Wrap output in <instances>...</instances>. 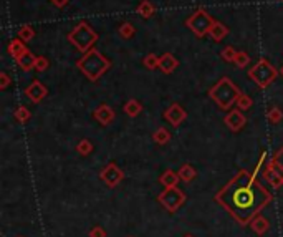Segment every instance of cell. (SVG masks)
I'll return each instance as SVG.
<instances>
[{
  "mask_svg": "<svg viewBox=\"0 0 283 237\" xmlns=\"http://www.w3.org/2000/svg\"><path fill=\"white\" fill-rule=\"evenodd\" d=\"M215 197L232 212L234 217H239V211L252 209L255 214L263 204L270 201L268 191L263 189L248 171H240Z\"/></svg>",
  "mask_w": 283,
  "mask_h": 237,
  "instance_id": "1",
  "label": "cell"
},
{
  "mask_svg": "<svg viewBox=\"0 0 283 237\" xmlns=\"http://www.w3.org/2000/svg\"><path fill=\"white\" fill-rule=\"evenodd\" d=\"M77 66L89 82H98L111 68V60L106 58L100 50L91 48L83 53L81 58L77 61Z\"/></svg>",
  "mask_w": 283,
  "mask_h": 237,
  "instance_id": "2",
  "label": "cell"
},
{
  "mask_svg": "<svg viewBox=\"0 0 283 237\" xmlns=\"http://www.w3.org/2000/svg\"><path fill=\"white\" fill-rule=\"evenodd\" d=\"M209 96L212 101L217 103L220 110H230L240 96V90L232 80L224 77L209 90Z\"/></svg>",
  "mask_w": 283,
  "mask_h": 237,
  "instance_id": "3",
  "label": "cell"
},
{
  "mask_svg": "<svg viewBox=\"0 0 283 237\" xmlns=\"http://www.w3.org/2000/svg\"><path fill=\"white\" fill-rule=\"evenodd\" d=\"M98 39H100V37H98L96 30L84 20L77 23V25L73 27V30L68 33V40L72 42L81 53H86L88 50H91L93 45L98 42Z\"/></svg>",
  "mask_w": 283,
  "mask_h": 237,
  "instance_id": "4",
  "label": "cell"
},
{
  "mask_svg": "<svg viewBox=\"0 0 283 237\" xmlns=\"http://www.w3.org/2000/svg\"><path fill=\"white\" fill-rule=\"evenodd\" d=\"M278 73L280 72H278L270 61L265 58H260L248 70V78L252 80L253 83H257L260 88H268L277 80Z\"/></svg>",
  "mask_w": 283,
  "mask_h": 237,
  "instance_id": "5",
  "label": "cell"
},
{
  "mask_svg": "<svg viewBox=\"0 0 283 237\" xmlns=\"http://www.w3.org/2000/svg\"><path fill=\"white\" fill-rule=\"evenodd\" d=\"M214 22L215 20L210 17V13H207V10H204V8H197V10L186 20V25L191 28L199 39H204L205 35H209Z\"/></svg>",
  "mask_w": 283,
  "mask_h": 237,
  "instance_id": "6",
  "label": "cell"
},
{
  "mask_svg": "<svg viewBox=\"0 0 283 237\" xmlns=\"http://www.w3.org/2000/svg\"><path fill=\"white\" fill-rule=\"evenodd\" d=\"M158 201L166 207L169 212H176L184 202H186V194H184L177 186L166 188L164 191L158 196Z\"/></svg>",
  "mask_w": 283,
  "mask_h": 237,
  "instance_id": "7",
  "label": "cell"
},
{
  "mask_svg": "<svg viewBox=\"0 0 283 237\" xmlns=\"http://www.w3.org/2000/svg\"><path fill=\"white\" fill-rule=\"evenodd\" d=\"M100 179L106 184L108 188H116L118 184L124 179V173H122L121 168H118L115 163H110L100 173Z\"/></svg>",
  "mask_w": 283,
  "mask_h": 237,
  "instance_id": "8",
  "label": "cell"
},
{
  "mask_svg": "<svg viewBox=\"0 0 283 237\" xmlns=\"http://www.w3.org/2000/svg\"><path fill=\"white\" fill-rule=\"evenodd\" d=\"M186 118H187V111L184 110L179 103H172V105L164 111V120L167 123H171L174 128L181 126L182 123L186 121Z\"/></svg>",
  "mask_w": 283,
  "mask_h": 237,
  "instance_id": "9",
  "label": "cell"
},
{
  "mask_svg": "<svg viewBox=\"0 0 283 237\" xmlns=\"http://www.w3.org/2000/svg\"><path fill=\"white\" fill-rule=\"evenodd\" d=\"M224 123L232 133H239L245 126V123H247V118L243 116V111L235 108V110L229 111V115L224 118Z\"/></svg>",
  "mask_w": 283,
  "mask_h": 237,
  "instance_id": "10",
  "label": "cell"
},
{
  "mask_svg": "<svg viewBox=\"0 0 283 237\" xmlns=\"http://www.w3.org/2000/svg\"><path fill=\"white\" fill-rule=\"evenodd\" d=\"M25 95L32 103H40L41 99L48 95V88H46L41 82H39V80H35V82H32L25 88Z\"/></svg>",
  "mask_w": 283,
  "mask_h": 237,
  "instance_id": "11",
  "label": "cell"
},
{
  "mask_svg": "<svg viewBox=\"0 0 283 237\" xmlns=\"http://www.w3.org/2000/svg\"><path fill=\"white\" fill-rule=\"evenodd\" d=\"M93 116H94V120L100 123V125L108 126L115 121V110H113L110 105H100L96 110H94Z\"/></svg>",
  "mask_w": 283,
  "mask_h": 237,
  "instance_id": "12",
  "label": "cell"
},
{
  "mask_svg": "<svg viewBox=\"0 0 283 237\" xmlns=\"http://www.w3.org/2000/svg\"><path fill=\"white\" fill-rule=\"evenodd\" d=\"M263 176H265V181L270 184V186H273V188L283 186V174L278 171V168L272 163V161L268 163L265 171H263Z\"/></svg>",
  "mask_w": 283,
  "mask_h": 237,
  "instance_id": "13",
  "label": "cell"
},
{
  "mask_svg": "<svg viewBox=\"0 0 283 237\" xmlns=\"http://www.w3.org/2000/svg\"><path fill=\"white\" fill-rule=\"evenodd\" d=\"M179 66V60L172 53H164L159 56V70L166 75H171L176 72V68Z\"/></svg>",
  "mask_w": 283,
  "mask_h": 237,
  "instance_id": "14",
  "label": "cell"
},
{
  "mask_svg": "<svg viewBox=\"0 0 283 237\" xmlns=\"http://www.w3.org/2000/svg\"><path fill=\"white\" fill-rule=\"evenodd\" d=\"M35 58L37 56L32 53L30 50H27V51H23L20 56H17L15 61L23 72H30V70H35Z\"/></svg>",
  "mask_w": 283,
  "mask_h": 237,
  "instance_id": "15",
  "label": "cell"
},
{
  "mask_svg": "<svg viewBox=\"0 0 283 237\" xmlns=\"http://www.w3.org/2000/svg\"><path fill=\"white\" fill-rule=\"evenodd\" d=\"M229 35V28L224 25L222 22H214V25H212L210 32H209V37L214 42H222L225 37Z\"/></svg>",
  "mask_w": 283,
  "mask_h": 237,
  "instance_id": "16",
  "label": "cell"
},
{
  "mask_svg": "<svg viewBox=\"0 0 283 237\" xmlns=\"http://www.w3.org/2000/svg\"><path fill=\"white\" fill-rule=\"evenodd\" d=\"M179 181H181V178H179V173L177 171H172V169H166V171L161 174V178H159V183H161L164 188L177 186Z\"/></svg>",
  "mask_w": 283,
  "mask_h": 237,
  "instance_id": "17",
  "label": "cell"
},
{
  "mask_svg": "<svg viewBox=\"0 0 283 237\" xmlns=\"http://www.w3.org/2000/svg\"><path fill=\"white\" fill-rule=\"evenodd\" d=\"M250 227H252V231L255 232V234L263 236L268 229H270V221L263 216H257L255 219H252V222H250Z\"/></svg>",
  "mask_w": 283,
  "mask_h": 237,
  "instance_id": "18",
  "label": "cell"
},
{
  "mask_svg": "<svg viewBox=\"0 0 283 237\" xmlns=\"http://www.w3.org/2000/svg\"><path fill=\"white\" fill-rule=\"evenodd\" d=\"M27 45H25V42L20 40V39H15V40H10V44H8L7 47V51H8V55L12 56V58H17V56H20L23 51H27Z\"/></svg>",
  "mask_w": 283,
  "mask_h": 237,
  "instance_id": "19",
  "label": "cell"
},
{
  "mask_svg": "<svg viewBox=\"0 0 283 237\" xmlns=\"http://www.w3.org/2000/svg\"><path fill=\"white\" fill-rule=\"evenodd\" d=\"M141 111H143V105H141V101L138 99H128L124 105V113L128 115L129 118H136L141 115Z\"/></svg>",
  "mask_w": 283,
  "mask_h": 237,
  "instance_id": "20",
  "label": "cell"
},
{
  "mask_svg": "<svg viewBox=\"0 0 283 237\" xmlns=\"http://www.w3.org/2000/svg\"><path fill=\"white\" fill-rule=\"evenodd\" d=\"M179 178H181V181L184 183H191V181H194L196 176H197V171L194 168H192L191 164H182L181 166V169H179Z\"/></svg>",
  "mask_w": 283,
  "mask_h": 237,
  "instance_id": "21",
  "label": "cell"
},
{
  "mask_svg": "<svg viewBox=\"0 0 283 237\" xmlns=\"http://www.w3.org/2000/svg\"><path fill=\"white\" fill-rule=\"evenodd\" d=\"M136 12H138L143 18H151L156 13V7L153 2H149V0H143V2L138 5V8H136Z\"/></svg>",
  "mask_w": 283,
  "mask_h": 237,
  "instance_id": "22",
  "label": "cell"
},
{
  "mask_svg": "<svg viewBox=\"0 0 283 237\" xmlns=\"http://www.w3.org/2000/svg\"><path fill=\"white\" fill-rule=\"evenodd\" d=\"M153 141L159 146L167 144L169 141H171V133H169V130H166V128H159V130H156L153 133Z\"/></svg>",
  "mask_w": 283,
  "mask_h": 237,
  "instance_id": "23",
  "label": "cell"
},
{
  "mask_svg": "<svg viewBox=\"0 0 283 237\" xmlns=\"http://www.w3.org/2000/svg\"><path fill=\"white\" fill-rule=\"evenodd\" d=\"M118 33H120L121 39L124 40H129L133 39V37L136 35V28L131 22H122L120 27H118Z\"/></svg>",
  "mask_w": 283,
  "mask_h": 237,
  "instance_id": "24",
  "label": "cell"
},
{
  "mask_svg": "<svg viewBox=\"0 0 283 237\" xmlns=\"http://www.w3.org/2000/svg\"><path fill=\"white\" fill-rule=\"evenodd\" d=\"M235 106H237L240 111H247L253 106V99L250 98L248 95L240 93V96L237 98V101H235Z\"/></svg>",
  "mask_w": 283,
  "mask_h": 237,
  "instance_id": "25",
  "label": "cell"
},
{
  "mask_svg": "<svg viewBox=\"0 0 283 237\" xmlns=\"http://www.w3.org/2000/svg\"><path fill=\"white\" fill-rule=\"evenodd\" d=\"M18 39L23 42H30L35 39V30L32 25H22L18 28Z\"/></svg>",
  "mask_w": 283,
  "mask_h": 237,
  "instance_id": "26",
  "label": "cell"
},
{
  "mask_svg": "<svg viewBox=\"0 0 283 237\" xmlns=\"http://www.w3.org/2000/svg\"><path fill=\"white\" fill-rule=\"evenodd\" d=\"M267 118L272 125H277V123H280L283 120V111L278 106H272L267 113Z\"/></svg>",
  "mask_w": 283,
  "mask_h": 237,
  "instance_id": "27",
  "label": "cell"
},
{
  "mask_svg": "<svg viewBox=\"0 0 283 237\" xmlns=\"http://www.w3.org/2000/svg\"><path fill=\"white\" fill-rule=\"evenodd\" d=\"M77 153L81 156H88L93 153V143L89 140H81L77 144Z\"/></svg>",
  "mask_w": 283,
  "mask_h": 237,
  "instance_id": "28",
  "label": "cell"
},
{
  "mask_svg": "<svg viewBox=\"0 0 283 237\" xmlns=\"http://www.w3.org/2000/svg\"><path fill=\"white\" fill-rule=\"evenodd\" d=\"M13 115H15V120H17L18 123H27V121L32 118V113L28 111L27 106H18Z\"/></svg>",
  "mask_w": 283,
  "mask_h": 237,
  "instance_id": "29",
  "label": "cell"
},
{
  "mask_svg": "<svg viewBox=\"0 0 283 237\" xmlns=\"http://www.w3.org/2000/svg\"><path fill=\"white\" fill-rule=\"evenodd\" d=\"M143 65H144L148 70H156V68H159V58H158V55H154V53L146 55L144 58H143Z\"/></svg>",
  "mask_w": 283,
  "mask_h": 237,
  "instance_id": "30",
  "label": "cell"
},
{
  "mask_svg": "<svg viewBox=\"0 0 283 237\" xmlns=\"http://www.w3.org/2000/svg\"><path fill=\"white\" fill-rule=\"evenodd\" d=\"M234 63L239 66V68H245V66H248L250 63V56L247 51H237V55H235V60Z\"/></svg>",
  "mask_w": 283,
  "mask_h": 237,
  "instance_id": "31",
  "label": "cell"
},
{
  "mask_svg": "<svg viewBox=\"0 0 283 237\" xmlns=\"http://www.w3.org/2000/svg\"><path fill=\"white\" fill-rule=\"evenodd\" d=\"M48 66H50V61H48V58L46 56H37L35 58V70L39 73H43V72H46L48 70Z\"/></svg>",
  "mask_w": 283,
  "mask_h": 237,
  "instance_id": "32",
  "label": "cell"
},
{
  "mask_svg": "<svg viewBox=\"0 0 283 237\" xmlns=\"http://www.w3.org/2000/svg\"><path fill=\"white\" fill-rule=\"evenodd\" d=\"M235 55H237V50L234 48V47H225L220 51V56H222L224 61H229V63H234L235 60Z\"/></svg>",
  "mask_w": 283,
  "mask_h": 237,
  "instance_id": "33",
  "label": "cell"
},
{
  "mask_svg": "<svg viewBox=\"0 0 283 237\" xmlns=\"http://www.w3.org/2000/svg\"><path fill=\"white\" fill-rule=\"evenodd\" d=\"M270 161H272L273 164L277 166V168H278V171H280V173L283 174V148L278 149L277 153L273 154V158H272Z\"/></svg>",
  "mask_w": 283,
  "mask_h": 237,
  "instance_id": "34",
  "label": "cell"
},
{
  "mask_svg": "<svg viewBox=\"0 0 283 237\" xmlns=\"http://www.w3.org/2000/svg\"><path fill=\"white\" fill-rule=\"evenodd\" d=\"M10 83H12L10 75L5 73V72H2V73H0V90H5V88H7Z\"/></svg>",
  "mask_w": 283,
  "mask_h": 237,
  "instance_id": "35",
  "label": "cell"
},
{
  "mask_svg": "<svg viewBox=\"0 0 283 237\" xmlns=\"http://www.w3.org/2000/svg\"><path fill=\"white\" fill-rule=\"evenodd\" d=\"M89 237H106V231L103 229L101 226H94L91 231H89Z\"/></svg>",
  "mask_w": 283,
  "mask_h": 237,
  "instance_id": "36",
  "label": "cell"
},
{
  "mask_svg": "<svg viewBox=\"0 0 283 237\" xmlns=\"http://www.w3.org/2000/svg\"><path fill=\"white\" fill-rule=\"evenodd\" d=\"M51 3L56 7V8H63V7H67V3L70 2V0H50Z\"/></svg>",
  "mask_w": 283,
  "mask_h": 237,
  "instance_id": "37",
  "label": "cell"
},
{
  "mask_svg": "<svg viewBox=\"0 0 283 237\" xmlns=\"http://www.w3.org/2000/svg\"><path fill=\"white\" fill-rule=\"evenodd\" d=\"M280 75H282V77H283V65H282V68H280Z\"/></svg>",
  "mask_w": 283,
  "mask_h": 237,
  "instance_id": "38",
  "label": "cell"
},
{
  "mask_svg": "<svg viewBox=\"0 0 283 237\" xmlns=\"http://www.w3.org/2000/svg\"><path fill=\"white\" fill-rule=\"evenodd\" d=\"M184 237H194V236H191V234H186V236H184Z\"/></svg>",
  "mask_w": 283,
  "mask_h": 237,
  "instance_id": "39",
  "label": "cell"
},
{
  "mask_svg": "<svg viewBox=\"0 0 283 237\" xmlns=\"http://www.w3.org/2000/svg\"><path fill=\"white\" fill-rule=\"evenodd\" d=\"M282 2H283V0H282Z\"/></svg>",
  "mask_w": 283,
  "mask_h": 237,
  "instance_id": "40",
  "label": "cell"
}]
</instances>
